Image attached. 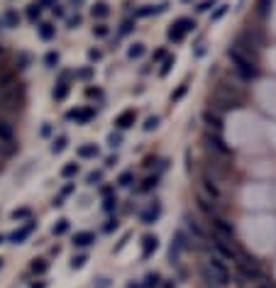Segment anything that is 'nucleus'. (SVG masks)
Instances as JSON below:
<instances>
[{"label":"nucleus","instance_id":"nucleus-36","mask_svg":"<svg viewBox=\"0 0 276 288\" xmlns=\"http://www.w3.org/2000/svg\"><path fill=\"white\" fill-rule=\"evenodd\" d=\"M156 127H159V117H156V115L144 122V130H147V132H152V130H156Z\"/></svg>","mask_w":276,"mask_h":288},{"label":"nucleus","instance_id":"nucleus-13","mask_svg":"<svg viewBox=\"0 0 276 288\" xmlns=\"http://www.w3.org/2000/svg\"><path fill=\"white\" fill-rule=\"evenodd\" d=\"M93 242H95L93 232H76L73 234V247H91Z\"/></svg>","mask_w":276,"mask_h":288},{"label":"nucleus","instance_id":"nucleus-28","mask_svg":"<svg viewBox=\"0 0 276 288\" xmlns=\"http://www.w3.org/2000/svg\"><path fill=\"white\" fill-rule=\"evenodd\" d=\"M159 281H161L159 274H147L144 276V288H159Z\"/></svg>","mask_w":276,"mask_h":288},{"label":"nucleus","instance_id":"nucleus-26","mask_svg":"<svg viewBox=\"0 0 276 288\" xmlns=\"http://www.w3.org/2000/svg\"><path fill=\"white\" fill-rule=\"evenodd\" d=\"M186 90H188V81H184V83L176 88V93H171V103H179V100L186 95Z\"/></svg>","mask_w":276,"mask_h":288},{"label":"nucleus","instance_id":"nucleus-21","mask_svg":"<svg viewBox=\"0 0 276 288\" xmlns=\"http://www.w3.org/2000/svg\"><path fill=\"white\" fill-rule=\"evenodd\" d=\"M78 156L81 159H95L98 156V146L95 144H83V146H78Z\"/></svg>","mask_w":276,"mask_h":288},{"label":"nucleus","instance_id":"nucleus-3","mask_svg":"<svg viewBox=\"0 0 276 288\" xmlns=\"http://www.w3.org/2000/svg\"><path fill=\"white\" fill-rule=\"evenodd\" d=\"M203 279H206L208 286L222 288V286H227V281H230V271H227V266L220 259H210L208 266L203 269Z\"/></svg>","mask_w":276,"mask_h":288},{"label":"nucleus","instance_id":"nucleus-62","mask_svg":"<svg viewBox=\"0 0 276 288\" xmlns=\"http://www.w3.org/2000/svg\"><path fill=\"white\" fill-rule=\"evenodd\" d=\"M0 269H2V259H0Z\"/></svg>","mask_w":276,"mask_h":288},{"label":"nucleus","instance_id":"nucleus-20","mask_svg":"<svg viewBox=\"0 0 276 288\" xmlns=\"http://www.w3.org/2000/svg\"><path fill=\"white\" fill-rule=\"evenodd\" d=\"M66 95H69V83L59 81V83L54 86V90H52V98H54V100H66Z\"/></svg>","mask_w":276,"mask_h":288},{"label":"nucleus","instance_id":"nucleus-8","mask_svg":"<svg viewBox=\"0 0 276 288\" xmlns=\"http://www.w3.org/2000/svg\"><path fill=\"white\" fill-rule=\"evenodd\" d=\"M206 144L213 149V151L222 154V156H227V154H230V146L225 144V140H222L220 135H206Z\"/></svg>","mask_w":276,"mask_h":288},{"label":"nucleus","instance_id":"nucleus-2","mask_svg":"<svg viewBox=\"0 0 276 288\" xmlns=\"http://www.w3.org/2000/svg\"><path fill=\"white\" fill-rule=\"evenodd\" d=\"M213 100L220 105V108H237L240 100H242V88L237 83H220Z\"/></svg>","mask_w":276,"mask_h":288},{"label":"nucleus","instance_id":"nucleus-56","mask_svg":"<svg viewBox=\"0 0 276 288\" xmlns=\"http://www.w3.org/2000/svg\"><path fill=\"white\" fill-rule=\"evenodd\" d=\"M159 59H164V49H159V52L154 54V61H159Z\"/></svg>","mask_w":276,"mask_h":288},{"label":"nucleus","instance_id":"nucleus-63","mask_svg":"<svg viewBox=\"0 0 276 288\" xmlns=\"http://www.w3.org/2000/svg\"><path fill=\"white\" fill-rule=\"evenodd\" d=\"M166 288H174V286H171V284H169V286H166Z\"/></svg>","mask_w":276,"mask_h":288},{"label":"nucleus","instance_id":"nucleus-40","mask_svg":"<svg viewBox=\"0 0 276 288\" xmlns=\"http://www.w3.org/2000/svg\"><path fill=\"white\" fill-rule=\"evenodd\" d=\"M93 34L95 37H108V25H95L93 27Z\"/></svg>","mask_w":276,"mask_h":288},{"label":"nucleus","instance_id":"nucleus-41","mask_svg":"<svg viewBox=\"0 0 276 288\" xmlns=\"http://www.w3.org/2000/svg\"><path fill=\"white\" fill-rule=\"evenodd\" d=\"M57 64H59V54H54V52H49V54H47V66H49V69H54Z\"/></svg>","mask_w":276,"mask_h":288},{"label":"nucleus","instance_id":"nucleus-29","mask_svg":"<svg viewBox=\"0 0 276 288\" xmlns=\"http://www.w3.org/2000/svg\"><path fill=\"white\" fill-rule=\"evenodd\" d=\"M47 269H49V264H47L44 259H34V261H32V271H34V274H47Z\"/></svg>","mask_w":276,"mask_h":288},{"label":"nucleus","instance_id":"nucleus-55","mask_svg":"<svg viewBox=\"0 0 276 288\" xmlns=\"http://www.w3.org/2000/svg\"><path fill=\"white\" fill-rule=\"evenodd\" d=\"M100 193H103V196H105V198H108V196H110V193H113V188H110V186H103V188H100Z\"/></svg>","mask_w":276,"mask_h":288},{"label":"nucleus","instance_id":"nucleus-15","mask_svg":"<svg viewBox=\"0 0 276 288\" xmlns=\"http://www.w3.org/2000/svg\"><path fill=\"white\" fill-rule=\"evenodd\" d=\"M215 247H217V252H220L222 257H227V259H235V257L240 254L232 242H215Z\"/></svg>","mask_w":276,"mask_h":288},{"label":"nucleus","instance_id":"nucleus-50","mask_svg":"<svg viewBox=\"0 0 276 288\" xmlns=\"http://www.w3.org/2000/svg\"><path fill=\"white\" fill-rule=\"evenodd\" d=\"M78 25H81V17H78V15H76V17H71V20H69V27H71V29H76Z\"/></svg>","mask_w":276,"mask_h":288},{"label":"nucleus","instance_id":"nucleus-31","mask_svg":"<svg viewBox=\"0 0 276 288\" xmlns=\"http://www.w3.org/2000/svg\"><path fill=\"white\" fill-rule=\"evenodd\" d=\"M78 173V164H66L64 169H61V176L64 178H71V176H76Z\"/></svg>","mask_w":276,"mask_h":288},{"label":"nucleus","instance_id":"nucleus-24","mask_svg":"<svg viewBox=\"0 0 276 288\" xmlns=\"http://www.w3.org/2000/svg\"><path fill=\"white\" fill-rule=\"evenodd\" d=\"M12 220L15 222H20V220H32V210L30 208H17V210H12Z\"/></svg>","mask_w":276,"mask_h":288},{"label":"nucleus","instance_id":"nucleus-18","mask_svg":"<svg viewBox=\"0 0 276 288\" xmlns=\"http://www.w3.org/2000/svg\"><path fill=\"white\" fill-rule=\"evenodd\" d=\"M166 7H169L166 2H161V5H144V7L139 10L137 15H139V17H149V15H159V12H164Z\"/></svg>","mask_w":276,"mask_h":288},{"label":"nucleus","instance_id":"nucleus-27","mask_svg":"<svg viewBox=\"0 0 276 288\" xmlns=\"http://www.w3.org/2000/svg\"><path fill=\"white\" fill-rule=\"evenodd\" d=\"M52 232H54L57 237H61V234H66V232H69V220H64V217H61V220H59V222L54 225V230H52Z\"/></svg>","mask_w":276,"mask_h":288},{"label":"nucleus","instance_id":"nucleus-33","mask_svg":"<svg viewBox=\"0 0 276 288\" xmlns=\"http://www.w3.org/2000/svg\"><path fill=\"white\" fill-rule=\"evenodd\" d=\"M127 54H130V59H139V57L144 54V44H132Z\"/></svg>","mask_w":276,"mask_h":288},{"label":"nucleus","instance_id":"nucleus-32","mask_svg":"<svg viewBox=\"0 0 276 288\" xmlns=\"http://www.w3.org/2000/svg\"><path fill=\"white\" fill-rule=\"evenodd\" d=\"M100 181H103V173H100V171H93V173H88V178H86L88 186H98Z\"/></svg>","mask_w":276,"mask_h":288},{"label":"nucleus","instance_id":"nucleus-6","mask_svg":"<svg viewBox=\"0 0 276 288\" xmlns=\"http://www.w3.org/2000/svg\"><path fill=\"white\" fill-rule=\"evenodd\" d=\"M198 196H203V198H210V201H215V203H220V188H217V183L210 178V176H203L201 178V183H198Z\"/></svg>","mask_w":276,"mask_h":288},{"label":"nucleus","instance_id":"nucleus-22","mask_svg":"<svg viewBox=\"0 0 276 288\" xmlns=\"http://www.w3.org/2000/svg\"><path fill=\"white\" fill-rule=\"evenodd\" d=\"M186 227H188V232L196 237V239H206V234H203V230L198 227V222L193 220V217H186Z\"/></svg>","mask_w":276,"mask_h":288},{"label":"nucleus","instance_id":"nucleus-19","mask_svg":"<svg viewBox=\"0 0 276 288\" xmlns=\"http://www.w3.org/2000/svg\"><path fill=\"white\" fill-rule=\"evenodd\" d=\"M54 34H57V27H54L52 22H42V25H39V37H42L44 42L54 39Z\"/></svg>","mask_w":276,"mask_h":288},{"label":"nucleus","instance_id":"nucleus-53","mask_svg":"<svg viewBox=\"0 0 276 288\" xmlns=\"http://www.w3.org/2000/svg\"><path fill=\"white\" fill-rule=\"evenodd\" d=\"M91 69H83V71H78V78H91Z\"/></svg>","mask_w":276,"mask_h":288},{"label":"nucleus","instance_id":"nucleus-9","mask_svg":"<svg viewBox=\"0 0 276 288\" xmlns=\"http://www.w3.org/2000/svg\"><path fill=\"white\" fill-rule=\"evenodd\" d=\"M135 120H137V113H135V110H125V113H120V115L115 117V127H118V130H130V127L135 125Z\"/></svg>","mask_w":276,"mask_h":288},{"label":"nucleus","instance_id":"nucleus-14","mask_svg":"<svg viewBox=\"0 0 276 288\" xmlns=\"http://www.w3.org/2000/svg\"><path fill=\"white\" fill-rule=\"evenodd\" d=\"M91 15H93V17H98V20H105V17L110 15V7H108V2H103V0L93 2V7H91Z\"/></svg>","mask_w":276,"mask_h":288},{"label":"nucleus","instance_id":"nucleus-37","mask_svg":"<svg viewBox=\"0 0 276 288\" xmlns=\"http://www.w3.org/2000/svg\"><path fill=\"white\" fill-rule=\"evenodd\" d=\"M156 183H159V178H156V176H154V178H144L142 191H152V188H156Z\"/></svg>","mask_w":276,"mask_h":288},{"label":"nucleus","instance_id":"nucleus-39","mask_svg":"<svg viewBox=\"0 0 276 288\" xmlns=\"http://www.w3.org/2000/svg\"><path fill=\"white\" fill-rule=\"evenodd\" d=\"M86 261H88V259H86V254H81V257H73V259H71V269H81Z\"/></svg>","mask_w":276,"mask_h":288},{"label":"nucleus","instance_id":"nucleus-5","mask_svg":"<svg viewBox=\"0 0 276 288\" xmlns=\"http://www.w3.org/2000/svg\"><path fill=\"white\" fill-rule=\"evenodd\" d=\"M213 222V232H215V237H217V242H235V227H232V222H227L225 217L215 215L210 217Z\"/></svg>","mask_w":276,"mask_h":288},{"label":"nucleus","instance_id":"nucleus-43","mask_svg":"<svg viewBox=\"0 0 276 288\" xmlns=\"http://www.w3.org/2000/svg\"><path fill=\"white\" fill-rule=\"evenodd\" d=\"M86 95L88 98H103V90L100 88H86Z\"/></svg>","mask_w":276,"mask_h":288},{"label":"nucleus","instance_id":"nucleus-47","mask_svg":"<svg viewBox=\"0 0 276 288\" xmlns=\"http://www.w3.org/2000/svg\"><path fill=\"white\" fill-rule=\"evenodd\" d=\"M132 29H135V22H132V20H127V22L123 25V34H127V32H132Z\"/></svg>","mask_w":276,"mask_h":288},{"label":"nucleus","instance_id":"nucleus-57","mask_svg":"<svg viewBox=\"0 0 276 288\" xmlns=\"http://www.w3.org/2000/svg\"><path fill=\"white\" fill-rule=\"evenodd\" d=\"M30 288H47V284H44V281H39V284H30Z\"/></svg>","mask_w":276,"mask_h":288},{"label":"nucleus","instance_id":"nucleus-54","mask_svg":"<svg viewBox=\"0 0 276 288\" xmlns=\"http://www.w3.org/2000/svg\"><path fill=\"white\" fill-rule=\"evenodd\" d=\"M42 135H44V137H49V135H52V127H49V122L42 127Z\"/></svg>","mask_w":276,"mask_h":288},{"label":"nucleus","instance_id":"nucleus-12","mask_svg":"<svg viewBox=\"0 0 276 288\" xmlns=\"http://www.w3.org/2000/svg\"><path fill=\"white\" fill-rule=\"evenodd\" d=\"M203 122H206L210 130H215V132L222 130V120H220V115L213 113V110H206V113H203Z\"/></svg>","mask_w":276,"mask_h":288},{"label":"nucleus","instance_id":"nucleus-42","mask_svg":"<svg viewBox=\"0 0 276 288\" xmlns=\"http://www.w3.org/2000/svg\"><path fill=\"white\" fill-rule=\"evenodd\" d=\"M120 142H123V135H118V132H113L110 137H108V144L115 149V146H120Z\"/></svg>","mask_w":276,"mask_h":288},{"label":"nucleus","instance_id":"nucleus-44","mask_svg":"<svg viewBox=\"0 0 276 288\" xmlns=\"http://www.w3.org/2000/svg\"><path fill=\"white\" fill-rule=\"evenodd\" d=\"M213 5H215V0H203V2L198 5V12H208Z\"/></svg>","mask_w":276,"mask_h":288},{"label":"nucleus","instance_id":"nucleus-49","mask_svg":"<svg viewBox=\"0 0 276 288\" xmlns=\"http://www.w3.org/2000/svg\"><path fill=\"white\" fill-rule=\"evenodd\" d=\"M113 230H118V220H108L105 222V232H113Z\"/></svg>","mask_w":276,"mask_h":288},{"label":"nucleus","instance_id":"nucleus-1","mask_svg":"<svg viewBox=\"0 0 276 288\" xmlns=\"http://www.w3.org/2000/svg\"><path fill=\"white\" fill-rule=\"evenodd\" d=\"M227 57H230V61L235 64V69L237 73H242L245 78H254L259 69H257V61H254V57L252 54H247V52H240V49H227Z\"/></svg>","mask_w":276,"mask_h":288},{"label":"nucleus","instance_id":"nucleus-46","mask_svg":"<svg viewBox=\"0 0 276 288\" xmlns=\"http://www.w3.org/2000/svg\"><path fill=\"white\" fill-rule=\"evenodd\" d=\"M5 20H7V25H10V27H15V25H17V15H15L12 10H10V12L5 15Z\"/></svg>","mask_w":276,"mask_h":288},{"label":"nucleus","instance_id":"nucleus-10","mask_svg":"<svg viewBox=\"0 0 276 288\" xmlns=\"http://www.w3.org/2000/svg\"><path fill=\"white\" fill-rule=\"evenodd\" d=\"M156 247H159V239H156L154 234H147V237L142 239V257H144V259L152 257V254L156 252Z\"/></svg>","mask_w":276,"mask_h":288},{"label":"nucleus","instance_id":"nucleus-11","mask_svg":"<svg viewBox=\"0 0 276 288\" xmlns=\"http://www.w3.org/2000/svg\"><path fill=\"white\" fill-rule=\"evenodd\" d=\"M93 115H95L93 108H86V110H69V113H66V117H69V120H76V122H88Z\"/></svg>","mask_w":276,"mask_h":288},{"label":"nucleus","instance_id":"nucleus-38","mask_svg":"<svg viewBox=\"0 0 276 288\" xmlns=\"http://www.w3.org/2000/svg\"><path fill=\"white\" fill-rule=\"evenodd\" d=\"M103 208H105L108 213H113V210L118 208V198H113V196H108V198H105V205H103Z\"/></svg>","mask_w":276,"mask_h":288},{"label":"nucleus","instance_id":"nucleus-16","mask_svg":"<svg viewBox=\"0 0 276 288\" xmlns=\"http://www.w3.org/2000/svg\"><path fill=\"white\" fill-rule=\"evenodd\" d=\"M159 213H161L159 203L149 205V210H144V213H142V222H144V225H154V222H156V217H159Z\"/></svg>","mask_w":276,"mask_h":288},{"label":"nucleus","instance_id":"nucleus-35","mask_svg":"<svg viewBox=\"0 0 276 288\" xmlns=\"http://www.w3.org/2000/svg\"><path fill=\"white\" fill-rule=\"evenodd\" d=\"M227 10H230V5H220V7H217V10L213 12V22H217V20H222Z\"/></svg>","mask_w":276,"mask_h":288},{"label":"nucleus","instance_id":"nucleus-48","mask_svg":"<svg viewBox=\"0 0 276 288\" xmlns=\"http://www.w3.org/2000/svg\"><path fill=\"white\" fill-rule=\"evenodd\" d=\"M100 57H103V54H100L98 49H91V52H88V59H91V61H98Z\"/></svg>","mask_w":276,"mask_h":288},{"label":"nucleus","instance_id":"nucleus-17","mask_svg":"<svg viewBox=\"0 0 276 288\" xmlns=\"http://www.w3.org/2000/svg\"><path fill=\"white\" fill-rule=\"evenodd\" d=\"M15 140V130L10 122H0V142L2 144H10Z\"/></svg>","mask_w":276,"mask_h":288},{"label":"nucleus","instance_id":"nucleus-59","mask_svg":"<svg viewBox=\"0 0 276 288\" xmlns=\"http://www.w3.org/2000/svg\"><path fill=\"white\" fill-rule=\"evenodd\" d=\"M47 2H52V0H42V2H39V5H47Z\"/></svg>","mask_w":276,"mask_h":288},{"label":"nucleus","instance_id":"nucleus-60","mask_svg":"<svg viewBox=\"0 0 276 288\" xmlns=\"http://www.w3.org/2000/svg\"><path fill=\"white\" fill-rule=\"evenodd\" d=\"M2 242H5V237H2V234H0V244H2Z\"/></svg>","mask_w":276,"mask_h":288},{"label":"nucleus","instance_id":"nucleus-52","mask_svg":"<svg viewBox=\"0 0 276 288\" xmlns=\"http://www.w3.org/2000/svg\"><path fill=\"white\" fill-rule=\"evenodd\" d=\"M115 164H118V154H115V156H108V161H105V166L110 169V166H115Z\"/></svg>","mask_w":276,"mask_h":288},{"label":"nucleus","instance_id":"nucleus-51","mask_svg":"<svg viewBox=\"0 0 276 288\" xmlns=\"http://www.w3.org/2000/svg\"><path fill=\"white\" fill-rule=\"evenodd\" d=\"M52 12H54L57 17H59V15H64V10H61V5H57V2L52 5Z\"/></svg>","mask_w":276,"mask_h":288},{"label":"nucleus","instance_id":"nucleus-23","mask_svg":"<svg viewBox=\"0 0 276 288\" xmlns=\"http://www.w3.org/2000/svg\"><path fill=\"white\" fill-rule=\"evenodd\" d=\"M174 27H179V29L186 34V32H191V29L196 27V22H193V20H188V17H181V20H176V22H174Z\"/></svg>","mask_w":276,"mask_h":288},{"label":"nucleus","instance_id":"nucleus-7","mask_svg":"<svg viewBox=\"0 0 276 288\" xmlns=\"http://www.w3.org/2000/svg\"><path fill=\"white\" fill-rule=\"evenodd\" d=\"M34 227H37V222H34V220H27V225H25L22 230H15V232L7 237V239H10V244H22V242L32 234V230H34Z\"/></svg>","mask_w":276,"mask_h":288},{"label":"nucleus","instance_id":"nucleus-30","mask_svg":"<svg viewBox=\"0 0 276 288\" xmlns=\"http://www.w3.org/2000/svg\"><path fill=\"white\" fill-rule=\"evenodd\" d=\"M39 15H42V5H39V2H34V5L27 7V17H30V20H37Z\"/></svg>","mask_w":276,"mask_h":288},{"label":"nucleus","instance_id":"nucleus-58","mask_svg":"<svg viewBox=\"0 0 276 288\" xmlns=\"http://www.w3.org/2000/svg\"><path fill=\"white\" fill-rule=\"evenodd\" d=\"M127 288H144V286H142V284H137V281H130V284H127Z\"/></svg>","mask_w":276,"mask_h":288},{"label":"nucleus","instance_id":"nucleus-4","mask_svg":"<svg viewBox=\"0 0 276 288\" xmlns=\"http://www.w3.org/2000/svg\"><path fill=\"white\" fill-rule=\"evenodd\" d=\"M235 264H237V271H240V276H242V279L254 281V279H262V276H264L262 264H259V259H257V257L237 254V257H235Z\"/></svg>","mask_w":276,"mask_h":288},{"label":"nucleus","instance_id":"nucleus-34","mask_svg":"<svg viewBox=\"0 0 276 288\" xmlns=\"http://www.w3.org/2000/svg\"><path fill=\"white\" fill-rule=\"evenodd\" d=\"M132 181H135V176H132V173H123V176L118 178V183H120L123 188H130V186H132Z\"/></svg>","mask_w":276,"mask_h":288},{"label":"nucleus","instance_id":"nucleus-61","mask_svg":"<svg viewBox=\"0 0 276 288\" xmlns=\"http://www.w3.org/2000/svg\"><path fill=\"white\" fill-rule=\"evenodd\" d=\"M71 2H76V5H78V2H81V0H71Z\"/></svg>","mask_w":276,"mask_h":288},{"label":"nucleus","instance_id":"nucleus-25","mask_svg":"<svg viewBox=\"0 0 276 288\" xmlns=\"http://www.w3.org/2000/svg\"><path fill=\"white\" fill-rule=\"evenodd\" d=\"M66 142H69V140H66L64 135H59V137H54V144H52V151H54V154H61V151L66 149Z\"/></svg>","mask_w":276,"mask_h":288},{"label":"nucleus","instance_id":"nucleus-45","mask_svg":"<svg viewBox=\"0 0 276 288\" xmlns=\"http://www.w3.org/2000/svg\"><path fill=\"white\" fill-rule=\"evenodd\" d=\"M171 66H174V59H166V61H164V66H161V76H166V73L171 71Z\"/></svg>","mask_w":276,"mask_h":288}]
</instances>
